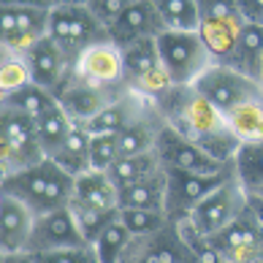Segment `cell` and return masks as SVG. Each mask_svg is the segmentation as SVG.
Masks as SVG:
<instances>
[{
	"instance_id": "1",
	"label": "cell",
	"mask_w": 263,
	"mask_h": 263,
	"mask_svg": "<svg viewBox=\"0 0 263 263\" xmlns=\"http://www.w3.org/2000/svg\"><path fill=\"white\" fill-rule=\"evenodd\" d=\"M158 111L163 114L165 125H171L179 136L198 144L220 163H233L236 152L241 149V141L231 133L226 117L193 87H174L158 103Z\"/></svg>"
},
{
	"instance_id": "2",
	"label": "cell",
	"mask_w": 263,
	"mask_h": 263,
	"mask_svg": "<svg viewBox=\"0 0 263 263\" xmlns=\"http://www.w3.org/2000/svg\"><path fill=\"white\" fill-rule=\"evenodd\" d=\"M76 177L60 168L52 158L30 165V168L6 174L0 179V196L16 198L30 209L35 217L65 209L73 198Z\"/></svg>"
},
{
	"instance_id": "3",
	"label": "cell",
	"mask_w": 263,
	"mask_h": 263,
	"mask_svg": "<svg viewBox=\"0 0 263 263\" xmlns=\"http://www.w3.org/2000/svg\"><path fill=\"white\" fill-rule=\"evenodd\" d=\"M160 63L177 87H193L212 65L198 30H163L158 35Z\"/></svg>"
},
{
	"instance_id": "4",
	"label": "cell",
	"mask_w": 263,
	"mask_h": 263,
	"mask_svg": "<svg viewBox=\"0 0 263 263\" xmlns=\"http://www.w3.org/2000/svg\"><path fill=\"white\" fill-rule=\"evenodd\" d=\"M49 38L63 46L65 54L76 63L79 54L87 52L95 44L111 41L109 27L92 14L90 6H65V8H52L49 14Z\"/></svg>"
},
{
	"instance_id": "5",
	"label": "cell",
	"mask_w": 263,
	"mask_h": 263,
	"mask_svg": "<svg viewBox=\"0 0 263 263\" xmlns=\"http://www.w3.org/2000/svg\"><path fill=\"white\" fill-rule=\"evenodd\" d=\"M46 160L38 141L35 120L11 109H0V174H14Z\"/></svg>"
},
{
	"instance_id": "6",
	"label": "cell",
	"mask_w": 263,
	"mask_h": 263,
	"mask_svg": "<svg viewBox=\"0 0 263 263\" xmlns=\"http://www.w3.org/2000/svg\"><path fill=\"white\" fill-rule=\"evenodd\" d=\"M52 8L38 6H0V46L3 54L25 57L41 38L49 35Z\"/></svg>"
},
{
	"instance_id": "7",
	"label": "cell",
	"mask_w": 263,
	"mask_h": 263,
	"mask_svg": "<svg viewBox=\"0 0 263 263\" xmlns=\"http://www.w3.org/2000/svg\"><path fill=\"white\" fill-rule=\"evenodd\" d=\"M193 90L198 95H203L222 117H228L239 103H245L252 95H258L263 90V84L245 76L241 71H236V68L212 63L206 71L201 73V79L193 84Z\"/></svg>"
},
{
	"instance_id": "8",
	"label": "cell",
	"mask_w": 263,
	"mask_h": 263,
	"mask_svg": "<svg viewBox=\"0 0 263 263\" xmlns=\"http://www.w3.org/2000/svg\"><path fill=\"white\" fill-rule=\"evenodd\" d=\"M168 190H165V214L171 222L190 220L193 209L214 193L220 184L236 177V168H228L222 174H190V171H168Z\"/></svg>"
},
{
	"instance_id": "9",
	"label": "cell",
	"mask_w": 263,
	"mask_h": 263,
	"mask_svg": "<svg viewBox=\"0 0 263 263\" xmlns=\"http://www.w3.org/2000/svg\"><path fill=\"white\" fill-rule=\"evenodd\" d=\"M209 241L226 263H260L263 260V222L258 220V214L252 212L250 203L231 226L209 236Z\"/></svg>"
},
{
	"instance_id": "10",
	"label": "cell",
	"mask_w": 263,
	"mask_h": 263,
	"mask_svg": "<svg viewBox=\"0 0 263 263\" xmlns=\"http://www.w3.org/2000/svg\"><path fill=\"white\" fill-rule=\"evenodd\" d=\"M247 203H250V193L245 190V184L233 177L226 184H220L214 193H209V196L193 209L190 222L198 233H203V236H214V233H220L226 226H231V222L247 209Z\"/></svg>"
},
{
	"instance_id": "11",
	"label": "cell",
	"mask_w": 263,
	"mask_h": 263,
	"mask_svg": "<svg viewBox=\"0 0 263 263\" xmlns=\"http://www.w3.org/2000/svg\"><path fill=\"white\" fill-rule=\"evenodd\" d=\"M122 263H198L196 252L182 239L179 226L168 222L152 236H133Z\"/></svg>"
},
{
	"instance_id": "12",
	"label": "cell",
	"mask_w": 263,
	"mask_h": 263,
	"mask_svg": "<svg viewBox=\"0 0 263 263\" xmlns=\"http://www.w3.org/2000/svg\"><path fill=\"white\" fill-rule=\"evenodd\" d=\"M158 155L168 171H190V174H222L233 168V163H220L206 155L198 144L179 136L171 125H165L158 139Z\"/></svg>"
},
{
	"instance_id": "13",
	"label": "cell",
	"mask_w": 263,
	"mask_h": 263,
	"mask_svg": "<svg viewBox=\"0 0 263 263\" xmlns=\"http://www.w3.org/2000/svg\"><path fill=\"white\" fill-rule=\"evenodd\" d=\"M27 68H30V76H33V84L49 90L54 98L65 90V84L73 79V71H76V63L65 54L63 46H57L49 35L41 38L30 52L25 54Z\"/></svg>"
},
{
	"instance_id": "14",
	"label": "cell",
	"mask_w": 263,
	"mask_h": 263,
	"mask_svg": "<svg viewBox=\"0 0 263 263\" xmlns=\"http://www.w3.org/2000/svg\"><path fill=\"white\" fill-rule=\"evenodd\" d=\"M76 76L87 84L106 87V90H120L125 84V63H122V49L114 41H103L90 46L87 52L79 54L76 60Z\"/></svg>"
},
{
	"instance_id": "15",
	"label": "cell",
	"mask_w": 263,
	"mask_h": 263,
	"mask_svg": "<svg viewBox=\"0 0 263 263\" xmlns=\"http://www.w3.org/2000/svg\"><path fill=\"white\" fill-rule=\"evenodd\" d=\"M87 245L79 226H76L71 209H57L49 214H41L35 217V226L30 233V241H27V250L30 255L38 252H52V250H65V247H82Z\"/></svg>"
},
{
	"instance_id": "16",
	"label": "cell",
	"mask_w": 263,
	"mask_h": 263,
	"mask_svg": "<svg viewBox=\"0 0 263 263\" xmlns=\"http://www.w3.org/2000/svg\"><path fill=\"white\" fill-rule=\"evenodd\" d=\"M130 87H120V90H106V87H95L82 82L79 76L73 73V79L65 84V90L57 95V103L63 106V111L71 117L73 122H92L106 106H109L114 98H120L122 92H128Z\"/></svg>"
},
{
	"instance_id": "17",
	"label": "cell",
	"mask_w": 263,
	"mask_h": 263,
	"mask_svg": "<svg viewBox=\"0 0 263 263\" xmlns=\"http://www.w3.org/2000/svg\"><path fill=\"white\" fill-rule=\"evenodd\" d=\"M163 30L165 27H163V19L158 14V8H155V3L152 0H139V3H133L128 11H122L109 25V38L120 49H125V46H133L139 41H152Z\"/></svg>"
},
{
	"instance_id": "18",
	"label": "cell",
	"mask_w": 263,
	"mask_h": 263,
	"mask_svg": "<svg viewBox=\"0 0 263 263\" xmlns=\"http://www.w3.org/2000/svg\"><path fill=\"white\" fill-rule=\"evenodd\" d=\"M247 19L245 16H212V19H201L198 25V35L206 52L212 57L214 65H228L233 68L236 63V49H239V38L245 30Z\"/></svg>"
},
{
	"instance_id": "19",
	"label": "cell",
	"mask_w": 263,
	"mask_h": 263,
	"mask_svg": "<svg viewBox=\"0 0 263 263\" xmlns=\"http://www.w3.org/2000/svg\"><path fill=\"white\" fill-rule=\"evenodd\" d=\"M35 226V214L22 201L0 196V250L25 252Z\"/></svg>"
},
{
	"instance_id": "20",
	"label": "cell",
	"mask_w": 263,
	"mask_h": 263,
	"mask_svg": "<svg viewBox=\"0 0 263 263\" xmlns=\"http://www.w3.org/2000/svg\"><path fill=\"white\" fill-rule=\"evenodd\" d=\"M152 106H155L152 101L128 90V92H122L120 98H114L92 122H87V128H90V133H122L125 128H130L136 120H141Z\"/></svg>"
},
{
	"instance_id": "21",
	"label": "cell",
	"mask_w": 263,
	"mask_h": 263,
	"mask_svg": "<svg viewBox=\"0 0 263 263\" xmlns=\"http://www.w3.org/2000/svg\"><path fill=\"white\" fill-rule=\"evenodd\" d=\"M163 128H165L163 114L158 111V106H152L141 120H136L130 128H125L120 133V155L128 158V155L155 152L158 149V139H160Z\"/></svg>"
},
{
	"instance_id": "22",
	"label": "cell",
	"mask_w": 263,
	"mask_h": 263,
	"mask_svg": "<svg viewBox=\"0 0 263 263\" xmlns=\"http://www.w3.org/2000/svg\"><path fill=\"white\" fill-rule=\"evenodd\" d=\"M90 141H92V133L87 125L76 122L71 136L63 141V147L52 155V160L65 168L71 177H82V174L92 171V163H90Z\"/></svg>"
},
{
	"instance_id": "23",
	"label": "cell",
	"mask_w": 263,
	"mask_h": 263,
	"mask_svg": "<svg viewBox=\"0 0 263 263\" xmlns=\"http://www.w3.org/2000/svg\"><path fill=\"white\" fill-rule=\"evenodd\" d=\"M165 190H168V174L158 171L152 177L120 190V209H163L165 212Z\"/></svg>"
},
{
	"instance_id": "24",
	"label": "cell",
	"mask_w": 263,
	"mask_h": 263,
	"mask_svg": "<svg viewBox=\"0 0 263 263\" xmlns=\"http://www.w3.org/2000/svg\"><path fill=\"white\" fill-rule=\"evenodd\" d=\"M73 198L98 209H109V212L120 209V190L114 187V182L109 179L106 171H87L82 177H76Z\"/></svg>"
},
{
	"instance_id": "25",
	"label": "cell",
	"mask_w": 263,
	"mask_h": 263,
	"mask_svg": "<svg viewBox=\"0 0 263 263\" xmlns=\"http://www.w3.org/2000/svg\"><path fill=\"white\" fill-rule=\"evenodd\" d=\"M163 168L165 165L160 160L158 149H155V152H144V155H128V158H120L106 174H109V179L114 182L117 190H125V187H130V184L147 179V177H152V174H158Z\"/></svg>"
},
{
	"instance_id": "26",
	"label": "cell",
	"mask_w": 263,
	"mask_h": 263,
	"mask_svg": "<svg viewBox=\"0 0 263 263\" xmlns=\"http://www.w3.org/2000/svg\"><path fill=\"white\" fill-rule=\"evenodd\" d=\"M231 133L236 136L241 144L263 141V90L252 95L250 101L239 103L228 117H226Z\"/></svg>"
},
{
	"instance_id": "27",
	"label": "cell",
	"mask_w": 263,
	"mask_h": 263,
	"mask_svg": "<svg viewBox=\"0 0 263 263\" xmlns=\"http://www.w3.org/2000/svg\"><path fill=\"white\" fill-rule=\"evenodd\" d=\"M73 120L63 111L60 103L49 106L44 114L35 117V133H38V141H41V147L46 152V158H52V155L63 147V141L71 136L73 130Z\"/></svg>"
},
{
	"instance_id": "28",
	"label": "cell",
	"mask_w": 263,
	"mask_h": 263,
	"mask_svg": "<svg viewBox=\"0 0 263 263\" xmlns=\"http://www.w3.org/2000/svg\"><path fill=\"white\" fill-rule=\"evenodd\" d=\"M122 63H125V84L136 87L141 79H147L152 71H158V68L163 65L160 52H158V38L125 46L122 49Z\"/></svg>"
},
{
	"instance_id": "29",
	"label": "cell",
	"mask_w": 263,
	"mask_h": 263,
	"mask_svg": "<svg viewBox=\"0 0 263 263\" xmlns=\"http://www.w3.org/2000/svg\"><path fill=\"white\" fill-rule=\"evenodd\" d=\"M233 68L263 84V25H252V22L245 25Z\"/></svg>"
},
{
	"instance_id": "30",
	"label": "cell",
	"mask_w": 263,
	"mask_h": 263,
	"mask_svg": "<svg viewBox=\"0 0 263 263\" xmlns=\"http://www.w3.org/2000/svg\"><path fill=\"white\" fill-rule=\"evenodd\" d=\"M68 209H71V214H73V220H76V226H79L87 245H95V239H98L114 220H120V209L117 212L98 209V206H90V203H84L79 198H71Z\"/></svg>"
},
{
	"instance_id": "31",
	"label": "cell",
	"mask_w": 263,
	"mask_h": 263,
	"mask_svg": "<svg viewBox=\"0 0 263 263\" xmlns=\"http://www.w3.org/2000/svg\"><path fill=\"white\" fill-rule=\"evenodd\" d=\"M54 103H57L54 95L49 90H44V87L33 84V82L27 87H22V90L11 92V95H0V109H11V111H19V114H27V117H33V120Z\"/></svg>"
},
{
	"instance_id": "32",
	"label": "cell",
	"mask_w": 263,
	"mask_h": 263,
	"mask_svg": "<svg viewBox=\"0 0 263 263\" xmlns=\"http://www.w3.org/2000/svg\"><path fill=\"white\" fill-rule=\"evenodd\" d=\"M165 30H198V0H152Z\"/></svg>"
},
{
	"instance_id": "33",
	"label": "cell",
	"mask_w": 263,
	"mask_h": 263,
	"mask_svg": "<svg viewBox=\"0 0 263 263\" xmlns=\"http://www.w3.org/2000/svg\"><path fill=\"white\" fill-rule=\"evenodd\" d=\"M236 179L245 184L247 193H255L263 187V141L241 144V149L233 158Z\"/></svg>"
},
{
	"instance_id": "34",
	"label": "cell",
	"mask_w": 263,
	"mask_h": 263,
	"mask_svg": "<svg viewBox=\"0 0 263 263\" xmlns=\"http://www.w3.org/2000/svg\"><path fill=\"white\" fill-rule=\"evenodd\" d=\"M130 231L122 226V220H114L109 228H106L98 239H95V252H98V260L101 263H122L125 252L130 247Z\"/></svg>"
},
{
	"instance_id": "35",
	"label": "cell",
	"mask_w": 263,
	"mask_h": 263,
	"mask_svg": "<svg viewBox=\"0 0 263 263\" xmlns=\"http://www.w3.org/2000/svg\"><path fill=\"white\" fill-rule=\"evenodd\" d=\"M120 220L130 236H152L171 222L163 209H120Z\"/></svg>"
},
{
	"instance_id": "36",
	"label": "cell",
	"mask_w": 263,
	"mask_h": 263,
	"mask_svg": "<svg viewBox=\"0 0 263 263\" xmlns=\"http://www.w3.org/2000/svg\"><path fill=\"white\" fill-rule=\"evenodd\" d=\"M33 82L30 68H27L25 57L16 54H3L0 57V95H11L16 90H22Z\"/></svg>"
},
{
	"instance_id": "37",
	"label": "cell",
	"mask_w": 263,
	"mask_h": 263,
	"mask_svg": "<svg viewBox=\"0 0 263 263\" xmlns=\"http://www.w3.org/2000/svg\"><path fill=\"white\" fill-rule=\"evenodd\" d=\"M120 133H92L90 141V163L92 171H109L120 160Z\"/></svg>"
},
{
	"instance_id": "38",
	"label": "cell",
	"mask_w": 263,
	"mask_h": 263,
	"mask_svg": "<svg viewBox=\"0 0 263 263\" xmlns=\"http://www.w3.org/2000/svg\"><path fill=\"white\" fill-rule=\"evenodd\" d=\"M38 263H101L98 252L92 245L82 247H65V250H52V252H38L33 255Z\"/></svg>"
},
{
	"instance_id": "39",
	"label": "cell",
	"mask_w": 263,
	"mask_h": 263,
	"mask_svg": "<svg viewBox=\"0 0 263 263\" xmlns=\"http://www.w3.org/2000/svg\"><path fill=\"white\" fill-rule=\"evenodd\" d=\"M133 3H139V0H90V8H92V14L109 27L114 19L120 16L122 11H128Z\"/></svg>"
},
{
	"instance_id": "40",
	"label": "cell",
	"mask_w": 263,
	"mask_h": 263,
	"mask_svg": "<svg viewBox=\"0 0 263 263\" xmlns=\"http://www.w3.org/2000/svg\"><path fill=\"white\" fill-rule=\"evenodd\" d=\"M241 16L252 25H263V0H239Z\"/></svg>"
},
{
	"instance_id": "41",
	"label": "cell",
	"mask_w": 263,
	"mask_h": 263,
	"mask_svg": "<svg viewBox=\"0 0 263 263\" xmlns=\"http://www.w3.org/2000/svg\"><path fill=\"white\" fill-rule=\"evenodd\" d=\"M0 263H38L30 252H3Z\"/></svg>"
},
{
	"instance_id": "42",
	"label": "cell",
	"mask_w": 263,
	"mask_h": 263,
	"mask_svg": "<svg viewBox=\"0 0 263 263\" xmlns=\"http://www.w3.org/2000/svg\"><path fill=\"white\" fill-rule=\"evenodd\" d=\"M0 6H38V8H49V0H0Z\"/></svg>"
},
{
	"instance_id": "43",
	"label": "cell",
	"mask_w": 263,
	"mask_h": 263,
	"mask_svg": "<svg viewBox=\"0 0 263 263\" xmlns=\"http://www.w3.org/2000/svg\"><path fill=\"white\" fill-rule=\"evenodd\" d=\"M250 206H252V212L258 214V220L263 222V196H258V193H250Z\"/></svg>"
},
{
	"instance_id": "44",
	"label": "cell",
	"mask_w": 263,
	"mask_h": 263,
	"mask_svg": "<svg viewBox=\"0 0 263 263\" xmlns=\"http://www.w3.org/2000/svg\"><path fill=\"white\" fill-rule=\"evenodd\" d=\"M65 6H90V0H49V8H65Z\"/></svg>"
},
{
	"instance_id": "45",
	"label": "cell",
	"mask_w": 263,
	"mask_h": 263,
	"mask_svg": "<svg viewBox=\"0 0 263 263\" xmlns=\"http://www.w3.org/2000/svg\"><path fill=\"white\" fill-rule=\"evenodd\" d=\"M255 193H258V196H263V187H260V190H255Z\"/></svg>"
},
{
	"instance_id": "46",
	"label": "cell",
	"mask_w": 263,
	"mask_h": 263,
	"mask_svg": "<svg viewBox=\"0 0 263 263\" xmlns=\"http://www.w3.org/2000/svg\"><path fill=\"white\" fill-rule=\"evenodd\" d=\"M260 263H263V260H260Z\"/></svg>"
}]
</instances>
